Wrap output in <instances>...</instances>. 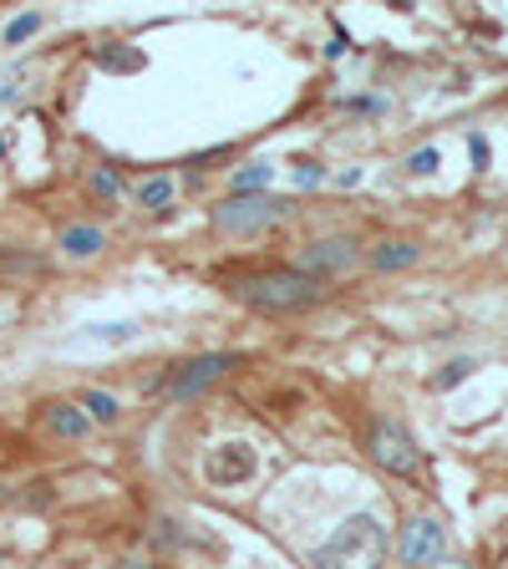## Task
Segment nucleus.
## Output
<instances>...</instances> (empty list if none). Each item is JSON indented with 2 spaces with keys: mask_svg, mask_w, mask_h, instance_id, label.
Returning <instances> with one entry per match:
<instances>
[{
  "mask_svg": "<svg viewBox=\"0 0 508 569\" xmlns=\"http://www.w3.org/2000/svg\"><path fill=\"white\" fill-rule=\"evenodd\" d=\"M387 559V529L371 513H351L326 545L310 555V569H381Z\"/></svg>",
  "mask_w": 508,
  "mask_h": 569,
  "instance_id": "1",
  "label": "nucleus"
},
{
  "mask_svg": "<svg viewBox=\"0 0 508 569\" xmlns=\"http://www.w3.org/2000/svg\"><path fill=\"white\" fill-rule=\"evenodd\" d=\"M235 296L255 310H306L320 300V280L300 270H270V274H245L235 280Z\"/></svg>",
  "mask_w": 508,
  "mask_h": 569,
  "instance_id": "2",
  "label": "nucleus"
},
{
  "mask_svg": "<svg viewBox=\"0 0 508 569\" xmlns=\"http://www.w3.org/2000/svg\"><path fill=\"white\" fill-rule=\"evenodd\" d=\"M285 209V199H270V193H249V199H229L213 209V229H225V234H255Z\"/></svg>",
  "mask_w": 508,
  "mask_h": 569,
  "instance_id": "3",
  "label": "nucleus"
},
{
  "mask_svg": "<svg viewBox=\"0 0 508 569\" xmlns=\"http://www.w3.org/2000/svg\"><path fill=\"white\" fill-rule=\"evenodd\" d=\"M371 458L387 468V473H397V478H412L417 473V442H412V432H407L402 422H377L371 427Z\"/></svg>",
  "mask_w": 508,
  "mask_h": 569,
  "instance_id": "4",
  "label": "nucleus"
},
{
  "mask_svg": "<svg viewBox=\"0 0 508 569\" xmlns=\"http://www.w3.org/2000/svg\"><path fill=\"white\" fill-rule=\"evenodd\" d=\"M235 361H239V356H219V351L193 356V361H178V367L168 371V397L189 402V397H199L203 387H213V381L225 377V371L235 367Z\"/></svg>",
  "mask_w": 508,
  "mask_h": 569,
  "instance_id": "5",
  "label": "nucleus"
},
{
  "mask_svg": "<svg viewBox=\"0 0 508 569\" xmlns=\"http://www.w3.org/2000/svg\"><path fill=\"white\" fill-rule=\"evenodd\" d=\"M255 468H260V458H255V448H249V442H219V448L203 458V478H209L213 488L249 483V478H255Z\"/></svg>",
  "mask_w": 508,
  "mask_h": 569,
  "instance_id": "6",
  "label": "nucleus"
},
{
  "mask_svg": "<svg viewBox=\"0 0 508 569\" xmlns=\"http://www.w3.org/2000/svg\"><path fill=\"white\" fill-rule=\"evenodd\" d=\"M442 555H448V533H442L438 519H412L402 529V565L442 569Z\"/></svg>",
  "mask_w": 508,
  "mask_h": 569,
  "instance_id": "7",
  "label": "nucleus"
},
{
  "mask_svg": "<svg viewBox=\"0 0 508 569\" xmlns=\"http://www.w3.org/2000/svg\"><path fill=\"white\" fill-rule=\"evenodd\" d=\"M300 274H310V280H336V274H351L356 270V244L351 239H320V244H310L306 254L296 260Z\"/></svg>",
  "mask_w": 508,
  "mask_h": 569,
  "instance_id": "8",
  "label": "nucleus"
},
{
  "mask_svg": "<svg viewBox=\"0 0 508 569\" xmlns=\"http://www.w3.org/2000/svg\"><path fill=\"white\" fill-rule=\"evenodd\" d=\"M275 183V163H245L235 178H229V189L235 199H249V193H265Z\"/></svg>",
  "mask_w": 508,
  "mask_h": 569,
  "instance_id": "9",
  "label": "nucleus"
},
{
  "mask_svg": "<svg viewBox=\"0 0 508 569\" xmlns=\"http://www.w3.org/2000/svg\"><path fill=\"white\" fill-rule=\"evenodd\" d=\"M417 260H422V249L407 244V239H391V244H381L377 254H371V264H377L381 274H387V270H407V264H417Z\"/></svg>",
  "mask_w": 508,
  "mask_h": 569,
  "instance_id": "10",
  "label": "nucleus"
},
{
  "mask_svg": "<svg viewBox=\"0 0 508 569\" xmlns=\"http://www.w3.org/2000/svg\"><path fill=\"white\" fill-rule=\"evenodd\" d=\"M138 320H107V326H87V336L82 341H92V346H128V341H138Z\"/></svg>",
  "mask_w": 508,
  "mask_h": 569,
  "instance_id": "11",
  "label": "nucleus"
},
{
  "mask_svg": "<svg viewBox=\"0 0 508 569\" xmlns=\"http://www.w3.org/2000/svg\"><path fill=\"white\" fill-rule=\"evenodd\" d=\"M61 249H67L71 260H92L97 249H107V244H102V229L77 224V229H67V234H61Z\"/></svg>",
  "mask_w": 508,
  "mask_h": 569,
  "instance_id": "12",
  "label": "nucleus"
},
{
  "mask_svg": "<svg viewBox=\"0 0 508 569\" xmlns=\"http://www.w3.org/2000/svg\"><path fill=\"white\" fill-rule=\"evenodd\" d=\"M47 422H51V432H61V438L77 442V438H87V427H92V417L77 412V407H67V402H57V407L47 412Z\"/></svg>",
  "mask_w": 508,
  "mask_h": 569,
  "instance_id": "13",
  "label": "nucleus"
},
{
  "mask_svg": "<svg viewBox=\"0 0 508 569\" xmlns=\"http://www.w3.org/2000/svg\"><path fill=\"white\" fill-rule=\"evenodd\" d=\"M82 407H87V417H92V422H102V427H112L122 417L112 391H82Z\"/></svg>",
  "mask_w": 508,
  "mask_h": 569,
  "instance_id": "14",
  "label": "nucleus"
},
{
  "mask_svg": "<svg viewBox=\"0 0 508 569\" xmlns=\"http://www.w3.org/2000/svg\"><path fill=\"white\" fill-rule=\"evenodd\" d=\"M138 203L142 209H168L173 203V178H148L138 189Z\"/></svg>",
  "mask_w": 508,
  "mask_h": 569,
  "instance_id": "15",
  "label": "nucleus"
},
{
  "mask_svg": "<svg viewBox=\"0 0 508 569\" xmlns=\"http://www.w3.org/2000/svg\"><path fill=\"white\" fill-rule=\"evenodd\" d=\"M36 31H41V11H26V16H16V21L6 26V47H21V41H31Z\"/></svg>",
  "mask_w": 508,
  "mask_h": 569,
  "instance_id": "16",
  "label": "nucleus"
},
{
  "mask_svg": "<svg viewBox=\"0 0 508 569\" xmlns=\"http://www.w3.org/2000/svg\"><path fill=\"white\" fill-rule=\"evenodd\" d=\"M92 61L102 71H138L142 67V51H97Z\"/></svg>",
  "mask_w": 508,
  "mask_h": 569,
  "instance_id": "17",
  "label": "nucleus"
},
{
  "mask_svg": "<svg viewBox=\"0 0 508 569\" xmlns=\"http://www.w3.org/2000/svg\"><path fill=\"white\" fill-rule=\"evenodd\" d=\"M438 163H442L438 148H417V153L407 158V168H412V173H438Z\"/></svg>",
  "mask_w": 508,
  "mask_h": 569,
  "instance_id": "18",
  "label": "nucleus"
},
{
  "mask_svg": "<svg viewBox=\"0 0 508 569\" xmlns=\"http://www.w3.org/2000/svg\"><path fill=\"white\" fill-rule=\"evenodd\" d=\"M320 178H326V168L320 163H296V189H316Z\"/></svg>",
  "mask_w": 508,
  "mask_h": 569,
  "instance_id": "19",
  "label": "nucleus"
},
{
  "mask_svg": "<svg viewBox=\"0 0 508 569\" xmlns=\"http://www.w3.org/2000/svg\"><path fill=\"white\" fill-rule=\"evenodd\" d=\"M474 367H478L474 356H468V361H452V367H448V371H442V377H438V387H458V381L468 377V371H474Z\"/></svg>",
  "mask_w": 508,
  "mask_h": 569,
  "instance_id": "20",
  "label": "nucleus"
},
{
  "mask_svg": "<svg viewBox=\"0 0 508 569\" xmlns=\"http://www.w3.org/2000/svg\"><path fill=\"white\" fill-rule=\"evenodd\" d=\"M92 183H97V193H102V199H118V189H122V183H118V173H97Z\"/></svg>",
  "mask_w": 508,
  "mask_h": 569,
  "instance_id": "21",
  "label": "nucleus"
},
{
  "mask_svg": "<svg viewBox=\"0 0 508 569\" xmlns=\"http://www.w3.org/2000/svg\"><path fill=\"white\" fill-rule=\"evenodd\" d=\"M356 183H361V168H341L336 173V189H356Z\"/></svg>",
  "mask_w": 508,
  "mask_h": 569,
  "instance_id": "22",
  "label": "nucleus"
},
{
  "mask_svg": "<svg viewBox=\"0 0 508 569\" xmlns=\"http://www.w3.org/2000/svg\"><path fill=\"white\" fill-rule=\"evenodd\" d=\"M474 163L488 168V142H484V138H474Z\"/></svg>",
  "mask_w": 508,
  "mask_h": 569,
  "instance_id": "23",
  "label": "nucleus"
},
{
  "mask_svg": "<svg viewBox=\"0 0 508 569\" xmlns=\"http://www.w3.org/2000/svg\"><path fill=\"white\" fill-rule=\"evenodd\" d=\"M118 569H148V565H118Z\"/></svg>",
  "mask_w": 508,
  "mask_h": 569,
  "instance_id": "24",
  "label": "nucleus"
},
{
  "mask_svg": "<svg viewBox=\"0 0 508 569\" xmlns=\"http://www.w3.org/2000/svg\"><path fill=\"white\" fill-rule=\"evenodd\" d=\"M442 569H468V565H442Z\"/></svg>",
  "mask_w": 508,
  "mask_h": 569,
  "instance_id": "25",
  "label": "nucleus"
},
{
  "mask_svg": "<svg viewBox=\"0 0 508 569\" xmlns=\"http://www.w3.org/2000/svg\"><path fill=\"white\" fill-rule=\"evenodd\" d=\"M0 158H6V142H0Z\"/></svg>",
  "mask_w": 508,
  "mask_h": 569,
  "instance_id": "26",
  "label": "nucleus"
}]
</instances>
